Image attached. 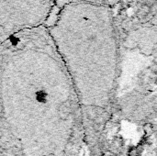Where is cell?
I'll return each mask as SVG.
<instances>
[{
    "instance_id": "cell-1",
    "label": "cell",
    "mask_w": 157,
    "mask_h": 156,
    "mask_svg": "<svg viewBox=\"0 0 157 156\" xmlns=\"http://www.w3.org/2000/svg\"><path fill=\"white\" fill-rule=\"evenodd\" d=\"M57 0H0V42L10 36L44 26Z\"/></svg>"
},
{
    "instance_id": "cell-2",
    "label": "cell",
    "mask_w": 157,
    "mask_h": 156,
    "mask_svg": "<svg viewBox=\"0 0 157 156\" xmlns=\"http://www.w3.org/2000/svg\"><path fill=\"white\" fill-rule=\"evenodd\" d=\"M114 13L117 29L128 33L157 15V0H121Z\"/></svg>"
},
{
    "instance_id": "cell-3",
    "label": "cell",
    "mask_w": 157,
    "mask_h": 156,
    "mask_svg": "<svg viewBox=\"0 0 157 156\" xmlns=\"http://www.w3.org/2000/svg\"><path fill=\"white\" fill-rule=\"evenodd\" d=\"M78 1H84V2L98 4V5H101V6H106L110 8H113L114 6H118L121 2V0H78Z\"/></svg>"
},
{
    "instance_id": "cell-4",
    "label": "cell",
    "mask_w": 157,
    "mask_h": 156,
    "mask_svg": "<svg viewBox=\"0 0 157 156\" xmlns=\"http://www.w3.org/2000/svg\"><path fill=\"white\" fill-rule=\"evenodd\" d=\"M141 151L137 147H132L129 150V156H140Z\"/></svg>"
}]
</instances>
